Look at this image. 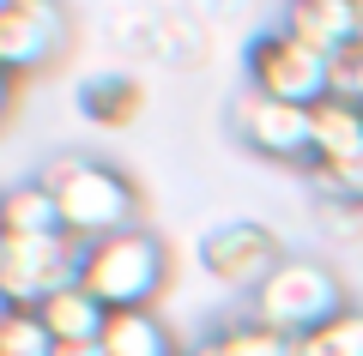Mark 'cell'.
<instances>
[{
  "instance_id": "5",
  "label": "cell",
  "mask_w": 363,
  "mask_h": 356,
  "mask_svg": "<svg viewBox=\"0 0 363 356\" xmlns=\"http://www.w3.org/2000/svg\"><path fill=\"white\" fill-rule=\"evenodd\" d=\"M73 42V18L61 0H6L0 6V73L6 79H37Z\"/></svg>"
},
{
  "instance_id": "12",
  "label": "cell",
  "mask_w": 363,
  "mask_h": 356,
  "mask_svg": "<svg viewBox=\"0 0 363 356\" xmlns=\"http://www.w3.org/2000/svg\"><path fill=\"white\" fill-rule=\"evenodd\" d=\"M363 157V109L327 91L309 109V163H357Z\"/></svg>"
},
{
  "instance_id": "3",
  "label": "cell",
  "mask_w": 363,
  "mask_h": 356,
  "mask_svg": "<svg viewBox=\"0 0 363 356\" xmlns=\"http://www.w3.org/2000/svg\"><path fill=\"white\" fill-rule=\"evenodd\" d=\"M345 284L327 260L309 254H285V266L272 272L267 284L255 290V320H267L272 332L285 338H309L315 326H327L333 314H345Z\"/></svg>"
},
{
  "instance_id": "14",
  "label": "cell",
  "mask_w": 363,
  "mask_h": 356,
  "mask_svg": "<svg viewBox=\"0 0 363 356\" xmlns=\"http://www.w3.org/2000/svg\"><path fill=\"white\" fill-rule=\"evenodd\" d=\"M37 314H43V326H49L55 344H97V338H104V326H109V308L97 302L85 284H67V290H55L49 302L37 308Z\"/></svg>"
},
{
  "instance_id": "6",
  "label": "cell",
  "mask_w": 363,
  "mask_h": 356,
  "mask_svg": "<svg viewBox=\"0 0 363 356\" xmlns=\"http://www.w3.org/2000/svg\"><path fill=\"white\" fill-rule=\"evenodd\" d=\"M200 266L224 284V290H248L255 296L272 272L285 266V242L279 229H267L260 217H224L200 236Z\"/></svg>"
},
{
  "instance_id": "19",
  "label": "cell",
  "mask_w": 363,
  "mask_h": 356,
  "mask_svg": "<svg viewBox=\"0 0 363 356\" xmlns=\"http://www.w3.org/2000/svg\"><path fill=\"white\" fill-rule=\"evenodd\" d=\"M327 79H333V97H345V103L363 109V42L339 49L333 61H327Z\"/></svg>"
},
{
  "instance_id": "7",
  "label": "cell",
  "mask_w": 363,
  "mask_h": 356,
  "mask_svg": "<svg viewBox=\"0 0 363 356\" xmlns=\"http://www.w3.org/2000/svg\"><path fill=\"white\" fill-rule=\"evenodd\" d=\"M79 254L85 248L73 236H49V242H0V296L13 308H43L55 290L79 284Z\"/></svg>"
},
{
  "instance_id": "1",
  "label": "cell",
  "mask_w": 363,
  "mask_h": 356,
  "mask_svg": "<svg viewBox=\"0 0 363 356\" xmlns=\"http://www.w3.org/2000/svg\"><path fill=\"white\" fill-rule=\"evenodd\" d=\"M37 176H43V188L55 193L61 224H67V236H73L79 248L140 224V188H133V176L121 163H109V157L61 151V157H49Z\"/></svg>"
},
{
  "instance_id": "17",
  "label": "cell",
  "mask_w": 363,
  "mask_h": 356,
  "mask_svg": "<svg viewBox=\"0 0 363 356\" xmlns=\"http://www.w3.org/2000/svg\"><path fill=\"white\" fill-rule=\"evenodd\" d=\"M297 356H363V308H345L309 338H297Z\"/></svg>"
},
{
  "instance_id": "21",
  "label": "cell",
  "mask_w": 363,
  "mask_h": 356,
  "mask_svg": "<svg viewBox=\"0 0 363 356\" xmlns=\"http://www.w3.org/2000/svg\"><path fill=\"white\" fill-rule=\"evenodd\" d=\"M13 103H18V79H6V73H0V121L13 115Z\"/></svg>"
},
{
  "instance_id": "16",
  "label": "cell",
  "mask_w": 363,
  "mask_h": 356,
  "mask_svg": "<svg viewBox=\"0 0 363 356\" xmlns=\"http://www.w3.org/2000/svg\"><path fill=\"white\" fill-rule=\"evenodd\" d=\"M188 356H297V338H285V332H272L267 320L248 314V320H224V326H212Z\"/></svg>"
},
{
  "instance_id": "9",
  "label": "cell",
  "mask_w": 363,
  "mask_h": 356,
  "mask_svg": "<svg viewBox=\"0 0 363 356\" xmlns=\"http://www.w3.org/2000/svg\"><path fill=\"white\" fill-rule=\"evenodd\" d=\"M109 25H116V42L133 49L140 61H169V67H200L206 61V30L182 6H128Z\"/></svg>"
},
{
  "instance_id": "20",
  "label": "cell",
  "mask_w": 363,
  "mask_h": 356,
  "mask_svg": "<svg viewBox=\"0 0 363 356\" xmlns=\"http://www.w3.org/2000/svg\"><path fill=\"white\" fill-rule=\"evenodd\" d=\"M321 229L339 236V242H363V212H351V205H321Z\"/></svg>"
},
{
  "instance_id": "25",
  "label": "cell",
  "mask_w": 363,
  "mask_h": 356,
  "mask_svg": "<svg viewBox=\"0 0 363 356\" xmlns=\"http://www.w3.org/2000/svg\"><path fill=\"white\" fill-rule=\"evenodd\" d=\"M0 6H6V0H0Z\"/></svg>"
},
{
  "instance_id": "15",
  "label": "cell",
  "mask_w": 363,
  "mask_h": 356,
  "mask_svg": "<svg viewBox=\"0 0 363 356\" xmlns=\"http://www.w3.org/2000/svg\"><path fill=\"white\" fill-rule=\"evenodd\" d=\"M97 350L104 356H182V344H176V332L157 320V308H133V314H109Z\"/></svg>"
},
{
  "instance_id": "26",
  "label": "cell",
  "mask_w": 363,
  "mask_h": 356,
  "mask_svg": "<svg viewBox=\"0 0 363 356\" xmlns=\"http://www.w3.org/2000/svg\"><path fill=\"white\" fill-rule=\"evenodd\" d=\"M0 242H6V236H0Z\"/></svg>"
},
{
  "instance_id": "8",
  "label": "cell",
  "mask_w": 363,
  "mask_h": 356,
  "mask_svg": "<svg viewBox=\"0 0 363 356\" xmlns=\"http://www.w3.org/2000/svg\"><path fill=\"white\" fill-rule=\"evenodd\" d=\"M230 127H236V139H242L255 157H267V163H291V169H309V109L242 91V97H236V109H230Z\"/></svg>"
},
{
  "instance_id": "10",
  "label": "cell",
  "mask_w": 363,
  "mask_h": 356,
  "mask_svg": "<svg viewBox=\"0 0 363 356\" xmlns=\"http://www.w3.org/2000/svg\"><path fill=\"white\" fill-rule=\"evenodd\" d=\"M145 103H152V91H145V79L133 73V67L91 73V79H79V91H73V109L85 115V127H97V133H128L145 115Z\"/></svg>"
},
{
  "instance_id": "22",
  "label": "cell",
  "mask_w": 363,
  "mask_h": 356,
  "mask_svg": "<svg viewBox=\"0 0 363 356\" xmlns=\"http://www.w3.org/2000/svg\"><path fill=\"white\" fill-rule=\"evenodd\" d=\"M55 356H104L97 344H55Z\"/></svg>"
},
{
  "instance_id": "4",
  "label": "cell",
  "mask_w": 363,
  "mask_h": 356,
  "mask_svg": "<svg viewBox=\"0 0 363 356\" xmlns=\"http://www.w3.org/2000/svg\"><path fill=\"white\" fill-rule=\"evenodd\" d=\"M242 73H248V91H255V97L297 103V109H315V103L333 91V79H327V54H315L309 42H297L285 25L260 30V37L248 42Z\"/></svg>"
},
{
  "instance_id": "13",
  "label": "cell",
  "mask_w": 363,
  "mask_h": 356,
  "mask_svg": "<svg viewBox=\"0 0 363 356\" xmlns=\"http://www.w3.org/2000/svg\"><path fill=\"white\" fill-rule=\"evenodd\" d=\"M0 236H18V242H49V236H67L61 205H55V193L43 188V176L0 188Z\"/></svg>"
},
{
  "instance_id": "18",
  "label": "cell",
  "mask_w": 363,
  "mask_h": 356,
  "mask_svg": "<svg viewBox=\"0 0 363 356\" xmlns=\"http://www.w3.org/2000/svg\"><path fill=\"white\" fill-rule=\"evenodd\" d=\"M309 176V188H315V200L321 205H351V212H363V157L357 163H309L303 169Z\"/></svg>"
},
{
  "instance_id": "24",
  "label": "cell",
  "mask_w": 363,
  "mask_h": 356,
  "mask_svg": "<svg viewBox=\"0 0 363 356\" xmlns=\"http://www.w3.org/2000/svg\"><path fill=\"white\" fill-rule=\"evenodd\" d=\"M6 314H13V302H6V296H0V320H6Z\"/></svg>"
},
{
  "instance_id": "2",
  "label": "cell",
  "mask_w": 363,
  "mask_h": 356,
  "mask_svg": "<svg viewBox=\"0 0 363 356\" xmlns=\"http://www.w3.org/2000/svg\"><path fill=\"white\" fill-rule=\"evenodd\" d=\"M79 284H85L109 314H133V308H157L169 290V248L152 224L116 229L104 242H85L79 254Z\"/></svg>"
},
{
  "instance_id": "23",
  "label": "cell",
  "mask_w": 363,
  "mask_h": 356,
  "mask_svg": "<svg viewBox=\"0 0 363 356\" xmlns=\"http://www.w3.org/2000/svg\"><path fill=\"white\" fill-rule=\"evenodd\" d=\"M206 6H218V13H230V6H242V0H206Z\"/></svg>"
},
{
  "instance_id": "11",
  "label": "cell",
  "mask_w": 363,
  "mask_h": 356,
  "mask_svg": "<svg viewBox=\"0 0 363 356\" xmlns=\"http://www.w3.org/2000/svg\"><path fill=\"white\" fill-rule=\"evenodd\" d=\"M279 25L297 42H309L315 54L333 61L339 49L357 42V0H285V18Z\"/></svg>"
}]
</instances>
